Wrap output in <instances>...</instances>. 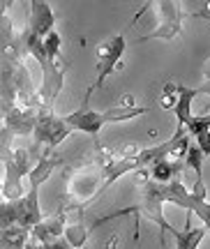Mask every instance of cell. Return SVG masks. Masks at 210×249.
I'll list each match as a JSON object with an SVG mask.
<instances>
[{
    "label": "cell",
    "mask_w": 210,
    "mask_h": 249,
    "mask_svg": "<svg viewBox=\"0 0 210 249\" xmlns=\"http://www.w3.org/2000/svg\"><path fill=\"white\" fill-rule=\"evenodd\" d=\"M42 49H44V55H46L49 62L58 60V53H60V35H58V30H53V33H49V35L44 37Z\"/></svg>",
    "instance_id": "cell-8"
},
{
    "label": "cell",
    "mask_w": 210,
    "mask_h": 249,
    "mask_svg": "<svg viewBox=\"0 0 210 249\" xmlns=\"http://www.w3.org/2000/svg\"><path fill=\"white\" fill-rule=\"evenodd\" d=\"M56 30V17H53V9L49 2H30V28H28V35L44 39V37Z\"/></svg>",
    "instance_id": "cell-3"
},
{
    "label": "cell",
    "mask_w": 210,
    "mask_h": 249,
    "mask_svg": "<svg viewBox=\"0 0 210 249\" xmlns=\"http://www.w3.org/2000/svg\"><path fill=\"white\" fill-rule=\"evenodd\" d=\"M196 148H199L203 155H210V129L196 134Z\"/></svg>",
    "instance_id": "cell-11"
},
{
    "label": "cell",
    "mask_w": 210,
    "mask_h": 249,
    "mask_svg": "<svg viewBox=\"0 0 210 249\" xmlns=\"http://www.w3.org/2000/svg\"><path fill=\"white\" fill-rule=\"evenodd\" d=\"M123 51H125V37H123V33H120V35H115L114 39H109L106 44H102L99 53H97V81L90 86V88H88L86 104H88V99L93 97V92H95L97 88H102V83L106 81V76L114 71V67L118 65V60H120ZM86 104H83V107H86Z\"/></svg>",
    "instance_id": "cell-2"
},
{
    "label": "cell",
    "mask_w": 210,
    "mask_h": 249,
    "mask_svg": "<svg viewBox=\"0 0 210 249\" xmlns=\"http://www.w3.org/2000/svg\"><path fill=\"white\" fill-rule=\"evenodd\" d=\"M178 99H175V120H178V129H185L190 120H192V102L194 97L199 95V90L196 88H178Z\"/></svg>",
    "instance_id": "cell-4"
},
{
    "label": "cell",
    "mask_w": 210,
    "mask_h": 249,
    "mask_svg": "<svg viewBox=\"0 0 210 249\" xmlns=\"http://www.w3.org/2000/svg\"><path fill=\"white\" fill-rule=\"evenodd\" d=\"M169 231L175 235L178 249H196L199 247V242L203 240V235H206V229H199V231H190V229H185V231H175V229L169 226Z\"/></svg>",
    "instance_id": "cell-5"
},
{
    "label": "cell",
    "mask_w": 210,
    "mask_h": 249,
    "mask_svg": "<svg viewBox=\"0 0 210 249\" xmlns=\"http://www.w3.org/2000/svg\"><path fill=\"white\" fill-rule=\"evenodd\" d=\"M187 208H192L194 213L199 214L203 219V224L210 229V203H206V201H194L192 196H190V201H187Z\"/></svg>",
    "instance_id": "cell-10"
},
{
    "label": "cell",
    "mask_w": 210,
    "mask_h": 249,
    "mask_svg": "<svg viewBox=\"0 0 210 249\" xmlns=\"http://www.w3.org/2000/svg\"><path fill=\"white\" fill-rule=\"evenodd\" d=\"M0 192H2V185H0Z\"/></svg>",
    "instance_id": "cell-12"
},
{
    "label": "cell",
    "mask_w": 210,
    "mask_h": 249,
    "mask_svg": "<svg viewBox=\"0 0 210 249\" xmlns=\"http://www.w3.org/2000/svg\"><path fill=\"white\" fill-rule=\"evenodd\" d=\"M173 171H175L173 164H167V160H159L157 164H153V178L159 180V182H169Z\"/></svg>",
    "instance_id": "cell-9"
},
{
    "label": "cell",
    "mask_w": 210,
    "mask_h": 249,
    "mask_svg": "<svg viewBox=\"0 0 210 249\" xmlns=\"http://www.w3.org/2000/svg\"><path fill=\"white\" fill-rule=\"evenodd\" d=\"M146 108H125V107H115L111 111H104V113H99V111H93V108L83 107L81 111L76 113H70V116H65L62 120L67 123L72 132L74 129H79V132H86V134H97L106 123H120V120H127V118H134V116H141Z\"/></svg>",
    "instance_id": "cell-1"
},
{
    "label": "cell",
    "mask_w": 210,
    "mask_h": 249,
    "mask_svg": "<svg viewBox=\"0 0 210 249\" xmlns=\"http://www.w3.org/2000/svg\"><path fill=\"white\" fill-rule=\"evenodd\" d=\"M185 164L194 169L196 182H203V152L199 150L196 145H190V148H187V152H185Z\"/></svg>",
    "instance_id": "cell-7"
},
{
    "label": "cell",
    "mask_w": 210,
    "mask_h": 249,
    "mask_svg": "<svg viewBox=\"0 0 210 249\" xmlns=\"http://www.w3.org/2000/svg\"><path fill=\"white\" fill-rule=\"evenodd\" d=\"M65 242L70 245L72 249H79L86 245V235H88V226L83 224H70V226H65Z\"/></svg>",
    "instance_id": "cell-6"
}]
</instances>
